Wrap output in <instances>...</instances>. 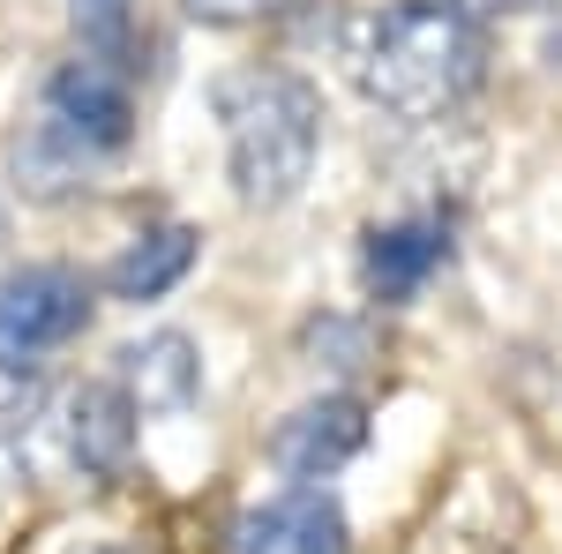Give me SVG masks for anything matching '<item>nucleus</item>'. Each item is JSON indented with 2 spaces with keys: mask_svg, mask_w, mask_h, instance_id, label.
<instances>
[{
  "mask_svg": "<svg viewBox=\"0 0 562 554\" xmlns=\"http://www.w3.org/2000/svg\"><path fill=\"white\" fill-rule=\"evenodd\" d=\"M352 76L397 121H442L480 90L487 45L458 0H397L368 23V38L352 53Z\"/></svg>",
  "mask_w": 562,
  "mask_h": 554,
  "instance_id": "nucleus-1",
  "label": "nucleus"
},
{
  "mask_svg": "<svg viewBox=\"0 0 562 554\" xmlns=\"http://www.w3.org/2000/svg\"><path fill=\"white\" fill-rule=\"evenodd\" d=\"M217 121H225V166L248 211L293 203L323 150V90L293 68H240L217 83Z\"/></svg>",
  "mask_w": 562,
  "mask_h": 554,
  "instance_id": "nucleus-2",
  "label": "nucleus"
},
{
  "mask_svg": "<svg viewBox=\"0 0 562 554\" xmlns=\"http://www.w3.org/2000/svg\"><path fill=\"white\" fill-rule=\"evenodd\" d=\"M90 323V285L60 262H23L0 278V360H38Z\"/></svg>",
  "mask_w": 562,
  "mask_h": 554,
  "instance_id": "nucleus-3",
  "label": "nucleus"
},
{
  "mask_svg": "<svg viewBox=\"0 0 562 554\" xmlns=\"http://www.w3.org/2000/svg\"><path fill=\"white\" fill-rule=\"evenodd\" d=\"M45 128H60L76 150H121L135 128V98H128V68L113 60H68L45 76Z\"/></svg>",
  "mask_w": 562,
  "mask_h": 554,
  "instance_id": "nucleus-4",
  "label": "nucleus"
},
{
  "mask_svg": "<svg viewBox=\"0 0 562 554\" xmlns=\"http://www.w3.org/2000/svg\"><path fill=\"white\" fill-rule=\"evenodd\" d=\"M346 510L330 502V495H278V502H262L233 524V547L225 554H346Z\"/></svg>",
  "mask_w": 562,
  "mask_h": 554,
  "instance_id": "nucleus-5",
  "label": "nucleus"
},
{
  "mask_svg": "<svg viewBox=\"0 0 562 554\" xmlns=\"http://www.w3.org/2000/svg\"><path fill=\"white\" fill-rule=\"evenodd\" d=\"M368 442V412L352 405V397H315L301 412H285L278 434H270V465L293 472V479H323V472H338Z\"/></svg>",
  "mask_w": 562,
  "mask_h": 554,
  "instance_id": "nucleus-6",
  "label": "nucleus"
},
{
  "mask_svg": "<svg viewBox=\"0 0 562 554\" xmlns=\"http://www.w3.org/2000/svg\"><path fill=\"white\" fill-rule=\"evenodd\" d=\"M135 420L143 412L128 405L121 383H83V389H68V405H60V442H68V457L90 479H113L135 457Z\"/></svg>",
  "mask_w": 562,
  "mask_h": 554,
  "instance_id": "nucleus-7",
  "label": "nucleus"
},
{
  "mask_svg": "<svg viewBox=\"0 0 562 554\" xmlns=\"http://www.w3.org/2000/svg\"><path fill=\"white\" fill-rule=\"evenodd\" d=\"M121 389L143 420H166V412H188L195 389H203V360L180 330H158V338H135L121 352Z\"/></svg>",
  "mask_w": 562,
  "mask_h": 554,
  "instance_id": "nucleus-8",
  "label": "nucleus"
},
{
  "mask_svg": "<svg viewBox=\"0 0 562 554\" xmlns=\"http://www.w3.org/2000/svg\"><path fill=\"white\" fill-rule=\"evenodd\" d=\"M442 256H450L442 225H383V233H368L360 278H368L375 299H413L435 270H442Z\"/></svg>",
  "mask_w": 562,
  "mask_h": 554,
  "instance_id": "nucleus-9",
  "label": "nucleus"
},
{
  "mask_svg": "<svg viewBox=\"0 0 562 554\" xmlns=\"http://www.w3.org/2000/svg\"><path fill=\"white\" fill-rule=\"evenodd\" d=\"M188 270H195V233L188 225H150L113 256L105 285H113V299H158V293H173Z\"/></svg>",
  "mask_w": 562,
  "mask_h": 554,
  "instance_id": "nucleus-10",
  "label": "nucleus"
},
{
  "mask_svg": "<svg viewBox=\"0 0 562 554\" xmlns=\"http://www.w3.org/2000/svg\"><path fill=\"white\" fill-rule=\"evenodd\" d=\"M68 23L90 60H113V68L135 60V0H68Z\"/></svg>",
  "mask_w": 562,
  "mask_h": 554,
  "instance_id": "nucleus-11",
  "label": "nucleus"
},
{
  "mask_svg": "<svg viewBox=\"0 0 562 554\" xmlns=\"http://www.w3.org/2000/svg\"><path fill=\"white\" fill-rule=\"evenodd\" d=\"M413 554H525V540L495 532V524H465V510H442Z\"/></svg>",
  "mask_w": 562,
  "mask_h": 554,
  "instance_id": "nucleus-12",
  "label": "nucleus"
},
{
  "mask_svg": "<svg viewBox=\"0 0 562 554\" xmlns=\"http://www.w3.org/2000/svg\"><path fill=\"white\" fill-rule=\"evenodd\" d=\"M45 412V383L31 360H0V434H23Z\"/></svg>",
  "mask_w": 562,
  "mask_h": 554,
  "instance_id": "nucleus-13",
  "label": "nucleus"
},
{
  "mask_svg": "<svg viewBox=\"0 0 562 554\" xmlns=\"http://www.w3.org/2000/svg\"><path fill=\"white\" fill-rule=\"evenodd\" d=\"M195 23H211V31H248V23H262V15H278L285 0H180Z\"/></svg>",
  "mask_w": 562,
  "mask_h": 554,
  "instance_id": "nucleus-14",
  "label": "nucleus"
},
{
  "mask_svg": "<svg viewBox=\"0 0 562 554\" xmlns=\"http://www.w3.org/2000/svg\"><path fill=\"white\" fill-rule=\"evenodd\" d=\"M465 15H518V8H540V0H458Z\"/></svg>",
  "mask_w": 562,
  "mask_h": 554,
  "instance_id": "nucleus-15",
  "label": "nucleus"
},
{
  "mask_svg": "<svg viewBox=\"0 0 562 554\" xmlns=\"http://www.w3.org/2000/svg\"><path fill=\"white\" fill-rule=\"evenodd\" d=\"M76 554H150V547H128V540H98V547H76Z\"/></svg>",
  "mask_w": 562,
  "mask_h": 554,
  "instance_id": "nucleus-16",
  "label": "nucleus"
}]
</instances>
